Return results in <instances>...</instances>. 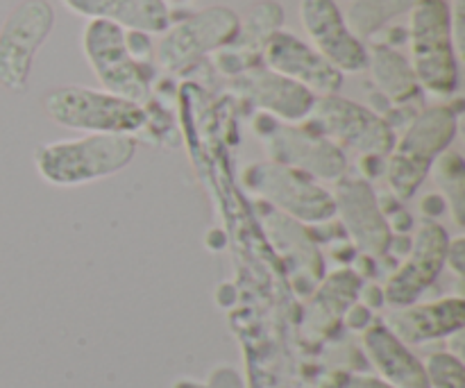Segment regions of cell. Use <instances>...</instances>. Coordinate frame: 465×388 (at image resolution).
<instances>
[{
	"label": "cell",
	"instance_id": "obj_30",
	"mask_svg": "<svg viewBox=\"0 0 465 388\" xmlns=\"http://www.w3.org/2000/svg\"><path fill=\"white\" fill-rule=\"evenodd\" d=\"M171 3H186V0H171Z\"/></svg>",
	"mask_w": 465,
	"mask_h": 388
},
{
	"label": "cell",
	"instance_id": "obj_18",
	"mask_svg": "<svg viewBox=\"0 0 465 388\" xmlns=\"http://www.w3.org/2000/svg\"><path fill=\"white\" fill-rule=\"evenodd\" d=\"M73 14L107 21L123 30L163 35L171 27V9L166 0H62Z\"/></svg>",
	"mask_w": 465,
	"mask_h": 388
},
{
	"label": "cell",
	"instance_id": "obj_10",
	"mask_svg": "<svg viewBox=\"0 0 465 388\" xmlns=\"http://www.w3.org/2000/svg\"><path fill=\"white\" fill-rule=\"evenodd\" d=\"M82 48L107 94L143 104L150 98V73L136 62L125 44V30L107 21H89Z\"/></svg>",
	"mask_w": 465,
	"mask_h": 388
},
{
	"label": "cell",
	"instance_id": "obj_28",
	"mask_svg": "<svg viewBox=\"0 0 465 388\" xmlns=\"http://www.w3.org/2000/svg\"><path fill=\"white\" fill-rule=\"evenodd\" d=\"M422 212L430 214V218H434L439 214L448 212V207H445V200L440 195H427L425 203H422Z\"/></svg>",
	"mask_w": 465,
	"mask_h": 388
},
{
	"label": "cell",
	"instance_id": "obj_19",
	"mask_svg": "<svg viewBox=\"0 0 465 388\" xmlns=\"http://www.w3.org/2000/svg\"><path fill=\"white\" fill-rule=\"evenodd\" d=\"M363 348L375 363L377 373L395 388H430L425 366L411 354V350L386 325H371L363 334Z\"/></svg>",
	"mask_w": 465,
	"mask_h": 388
},
{
	"label": "cell",
	"instance_id": "obj_11",
	"mask_svg": "<svg viewBox=\"0 0 465 388\" xmlns=\"http://www.w3.org/2000/svg\"><path fill=\"white\" fill-rule=\"evenodd\" d=\"M450 234L440 223L425 221L416 232L409 257L402 266L389 277L381 289L384 303L393 307H409L439 280L440 271L445 268V254H448Z\"/></svg>",
	"mask_w": 465,
	"mask_h": 388
},
{
	"label": "cell",
	"instance_id": "obj_8",
	"mask_svg": "<svg viewBox=\"0 0 465 388\" xmlns=\"http://www.w3.org/2000/svg\"><path fill=\"white\" fill-rule=\"evenodd\" d=\"M54 27V7L48 0H23L0 27V86L23 94L30 82L36 53Z\"/></svg>",
	"mask_w": 465,
	"mask_h": 388
},
{
	"label": "cell",
	"instance_id": "obj_29",
	"mask_svg": "<svg viewBox=\"0 0 465 388\" xmlns=\"http://www.w3.org/2000/svg\"><path fill=\"white\" fill-rule=\"evenodd\" d=\"M368 321H371V313H368L366 307L350 309V313H348L350 327H354V330H361V327L368 325Z\"/></svg>",
	"mask_w": 465,
	"mask_h": 388
},
{
	"label": "cell",
	"instance_id": "obj_24",
	"mask_svg": "<svg viewBox=\"0 0 465 388\" xmlns=\"http://www.w3.org/2000/svg\"><path fill=\"white\" fill-rule=\"evenodd\" d=\"M359 286H361V280H359L352 271L336 273V275H331L330 280L322 284L321 293L316 295V307L313 309L321 307L322 318L341 316V313L348 312L350 304H352L354 298L359 295Z\"/></svg>",
	"mask_w": 465,
	"mask_h": 388
},
{
	"label": "cell",
	"instance_id": "obj_13",
	"mask_svg": "<svg viewBox=\"0 0 465 388\" xmlns=\"http://www.w3.org/2000/svg\"><path fill=\"white\" fill-rule=\"evenodd\" d=\"M300 18L318 53L341 73L368 68V48L345 23L336 0H302Z\"/></svg>",
	"mask_w": 465,
	"mask_h": 388
},
{
	"label": "cell",
	"instance_id": "obj_25",
	"mask_svg": "<svg viewBox=\"0 0 465 388\" xmlns=\"http://www.w3.org/2000/svg\"><path fill=\"white\" fill-rule=\"evenodd\" d=\"M430 388H465V371L461 359L450 353L431 354L425 366Z\"/></svg>",
	"mask_w": 465,
	"mask_h": 388
},
{
	"label": "cell",
	"instance_id": "obj_1",
	"mask_svg": "<svg viewBox=\"0 0 465 388\" xmlns=\"http://www.w3.org/2000/svg\"><path fill=\"white\" fill-rule=\"evenodd\" d=\"M134 136L86 134L82 139L54 141L35 150V166L41 180L53 186H82L125 171L134 159Z\"/></svg>",
	"mask_w": 465,
	"mask_h": 388
},
{
	"label": "cell",
	"instance_id": "obj_6",
	"mask_svg": "<svg viewBox=\"0 0 465 388\" xmlns=\"http://www.w3.org/2000/svg\"><path fill=\"white\" fill-rule=\"evenodd\" d=\"M243 184L250 194L298 223H327L336 216L331 191L295 168L257 162L243 173Z\"/></svg>",
	"mask_w": 465,
	"mask_h": 388
},
{
	"label": "cell",
	"instance_id": "obj_20",
	"mask_svg": "<svg viewBox=\"0 0 465 388\" xmlns=\"http://www.w3.org/2000/svg\"><path fill=\"white\" fill-rule=\"evenodd\" d=\"M259 216H262L263 227L271 234V241L275 244V248L280 250L282 257H286L289 266H293V271L298 275L309 277L312 282H318L322 277V257L318 253L316 244H313L312 236L307 234V230L302 227V223L293 221L286 214L277 212L271 204H257Z\"/></svg>",
	"mask_w": 465,
	"mask_h": 388
},
{
	"label": "cell",
	"instance_id": "obj_23",
	"mask_svg": "<svg viewBox=\"0 0 465 388\" xmlns=\"http://www.w3.org/2000/svg\"><path fill=\"white\" fill-rule=\"evenodd\" d=\"M436 184L443 191V200L448 212H452L454 223L463 225V204H465V168L463 157L454 150H445L431 166Z\"/></svg>",
	"mask_w": 465,
	"mask_h": 388
},
{
	"label": "cell",
	"instance_id": "obj_2",
	"mask_svg": "<svg viewBox=\"0 0 465 388\" xmlns=\"http://www.w3.org/2000/svg\"><path fill=\"white\" fill-rule=\"evenodd\" d=\"M459 130V114L448 104L422 109L404 136L395 141L386 162V180L398 200H409L418 194L430 177L436 159L450 150Z\"/></svg>",
	"mask_w": 465,
	"mask_h": 388
},
{
	"label": "cell",
	"instance_id": "obj_16",
	"mask_svg": "<svg viewBox=\"0 0 465 388\" xmlns=\"http://www.w3.org/2000/svg\"><path fill=\"white\" fill-rule=\"evenodd\" d=\"M465 323V300L443 298L427 304H409L400 307L389 316V330L404 345L425 343L440 336L459 334Z\"/></svg>",
	"mask_w": 465,
	"mask_h": 388
},
{
	"label": "cell",
	"instance_id": "obj_22",
	"mask_svg": "<svg viewBox=\"0 0 465 388\" xmlns=\"http://www.w3.org/2000/svg\"><path fill=\"white\" fill-rule=\"evenodd\" d=\"M413 5L416 0H354L345 14V23L359 39H366L389 21L411 12Z\"/></svg>",
	"mask_w": 465,
	"mask_h": 388
},
{
	"label": "cell",
	"instance_id": "obj_21",
	"mask_svg": "<svg viewBox=\"0 0 465 388\" xmlns=\"http://www.w3.org/2000/svg\"><path fill=\"white\" fill-rule=\"evenodd\" d=\"M368 68H371L375 85L391 103L402 104L420 95V85L413 75L411 64L398 50L389 48V45H375L372 50H368Z\"/></svg>",
	"mask_w": 465,
	"mask_h": 388
},
{
	"label": "cell",
	"instance_id": "obj_3",
	"mask_svg": "<svg viewBox=\"0 0 465 388\" xmlns=\"http://www.w3.org/2000/svg\"><path fill=\"white\" fill-rule=\"evenodd\" d=\"M411 68L420 89L448 98L459 86L454 18L450 0H416L411 7Z\"/></svg>",
	"mask_w": 465,
	"mask_h": 388
},
{
	"label": "cell",
	"instance_id": "obj_4",
	"mask_svg": "<svg viewBox=\"0 0 465 388\" xmlns=\"http://www.w3.org/2000/svg\"><path fill=\"white\" fill-rule=\"evenodd\" d=\"M48 118L68 130L89 134H136L148 125L143 104L86 86H57L44 98Z\"/></svg>",
	"mask_w": 465,
	"mask_h": 388
},
{
	"label": "cell",
	"instance_id": "obj_14",
	"mask_svg": "<svg viewBox=\"0 0 465 388\" xmlns=\"http://www.w3.org/2000/svg\"><path fill=\"white\" fill-rule=\"evenodd\" d=\"M262 55L266 68L307 86L312 94L334 95L343 86V73L293 32L277 30L263 45Z\"/></svg>",
	"mask_w": 465,
	"mask_h": 388
},
{
	"label": "cell",
	"instance_id": "obj_26",
	"mask_svg": "<svg viewBox=\"0 0 465 388\" xmlns=\"http://www.w3.org/2000/svg\"><path fill=\"white\" fill-rule=\"evenodd\" d=\"M463 250H465L463 236H459V239H450L448 254H445V264H448V266L452 268L457 275H463V259H465Z\"/></svg>",
	"mask_w": 465,
	"mask_h": 388
},
{
	"label": "cell",
	"instance_id": "obj_15",
	"mask_svg": "<svg viewBox=\"0 0 465 388\" xmlns=\"http://www.w3.org/2000/svg\"><path fill=\"white\" fill-rule=\"evenodd\" d=\"M232 89L252 103L254 107L263 109L268 116L282 123L307 121L312 114L313 103L318 95L312 94L307 86L271 71V68H248L232 80Z\"/></svg>",
	"mask_w": 465,
	"mask_h": 388
},
{
	"label": "cell",
	"instance_id": "obj_5",
	"mask_svg": "<svg viewBox=\"0 0 465 388\" xmlns=\"http://www.w3.org/2000/svg\"><path fill=\"white\" fill-rule=\"evenodd\" d=\"M254 132L262 136L263 148L272 164L307 173L313 180L339 182L348 173L343 148L313 127H295L262 114L254 121Z\"/></svg>",
	"mask_w": 465,
	"mask_h": 388
},
{
	"label": "cell",
	"instance_id": "obj_17",
	"mask_svg": "<svg viewBox=\"0 0 465 388\" xmlns=\"http://www.w3.org/2000/svg\"><path fill=\"white\" fill-rule=\"evenodd\" d=\"M282 23H284V9L280 3L275 0L257 3L245 16V23H241L236 39L216 53V66L225 75H239L252 68L254 59L263 53L268 39L282 30Z\"/></svg>",
	"mask_w": 465,
	"mask_h": 388
},
{
	"label": "cell",
	"instance_id": "obj_27",
	"mask_svg": "<svg viewBox=\"0 0 465 388\" xmlns=\"http://www.w3.org/2000/svg\"><path fill=\"white\" fill-rule=\"evenodd\" d=\"M345 388H395L389 382L377 380V377H352V380L345 384Z\"/></svg>",
	"mask_w": 465,
	"mask_h": 388
},
{
	"label": "cell",
	"instance_id": "obj_7",
	"mask_svg": "<svg viewBox=\"0 0 465 388\" xmlns=\"http://www.w3.org/2000/svg\"><path fill=\"white\" fill-rule=\"evenodd\" d=\"M309 127L334 144L357 150L361 157H386L395 145L393 125L386 118L336 94L318 95L309 114Z\"/></svg>",
	"mask_w": 465,
	"mask_h": 388
},
{
	"label": "cell",
	"instance_id": "obj_9",
	"mask_svg": "<svg viewBox=\"0 0 465 388\" xmlns=\"http://www.w3.org/2000/svg\"><path fill=\"white\" fill-rule=\"evenodd\" d=\"M239 14L225 5L200 9L163 32L157 44L159 66L171 73L184 71L204 55L230 45L239 35Z\"/></svg>",
	"mask_w": 465,
	"mask_h": 388
},
{
	"label": "cell",
	"instance_id": "obj_12",
	"mask_svg": "<svg viewBox=\"0 0 465 388\" xmlns=\"http://www.w3.org/2000/svg\"><path fill=\"white\" fill-rule=\"evenodd\" d=\"M336 214L345 232L368 257H381L393 245V230L384 216L380 198L366 177H343L336 182Z\"/></svg>",
	"mask_w": 465,
	"mask_h": 388
}]
</instances>
